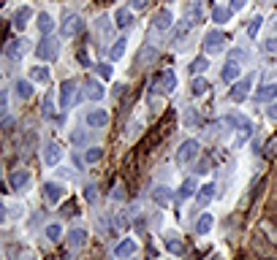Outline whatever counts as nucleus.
Wrapping results in <instances>:
<instances>
[{
	"mask_svg": "<svg viewBox=\"0 0 277 260\" xmlns=\"http://www.w3.org/2000/svg\"><path fill=\"white\" fill-rule=\"evenodd\" d=\"M250 249H253V255L261 257V260H277V244H272L269 239H264V236H261V231L250 239Z\"/></svg>",
	"mask_w": 277,
	"mask_h": 260,
	"instance_id": "1",
	"label": "nucleus"
},
{
	"mask_svg": "<svg viewBox=\"0 0 277 260\" xmlns=\"http://www.w3.org/2000/svg\"><path fill=\"white\" fill-rule=\"evenodd\" d=\"M199 149H201V146H199V141H196V138H188L185 144L179 146V152H177V163H179V165L193 163L196 157H199Z\"/></svg>",
	"mask_w": 277,
	"mask_h": 260,
	"instance_id": "2",
	"label": "nucleus"
},
{
	"mask_svg": "<svg viewBox=\"0 0 277 260\" xmlns=\"http://www.w3.org/2000/svg\"><path fill=\"white\" fill-rule=\"evenodd\" d=\"M84 122L90 125V128L101 130V128H106V125H109V112H106V108H93V112H87Z\"/></svg>",
	"mask_w": 277,
	"mask_h": 260,
	"instance_id": "3",
	"label": "nucleus"
},
{
	"mask_svg": "<svg viewBox=\"0 0 277 260\" xmlns=\"http://www.w3.org/2000/svg\"><path fill=\"white\" fill-rule=\"evenodd\" d=\"M9 184H11V190H25V187L30 184V171L27 168H17V171H11L9 173Z\"/></svg>",
	"mask_w": 277,
	"mask_h": 260,
	"instance_id": "4",
	"label": "nucleus"
},
{
	"mask_svg": "<svg viewBox=\"0 0 277 260\" xmlns=\"http://www.w3.org/2000/svg\"><path fill=\"white\" fill-rule=\"evenodd\" d=\"M163 244H166V249H169V252H174V255H182V252H185V244H182V236H179L177 231H166V236H163Z\"/></svg>",
	"mask_w": 277,
	"mask_h": 260,
	"instance_id": "5",
	"label": "nucleus"
},
{
	"mask_svg": "<svg viewBox=\"0 0 277 260\" xmlns=\"http://www.w3.org/2000/svg\"><path fill=\"white\" fill-rule=\"evenodd\" d=\"M136 249H139V241L133 239V236H128V239H122L120 244H117L114 255L117 257H131V255H136Z\"/></svg>",
	"mask_w": 277,
	"mask_h": 260,
	"instance_id": "6",
	"label": "nucleus"
},
{
	"mask_svg": "<svg viewBox=\"0 0 277 260\" xmlns=\"http://www.w3.org/2000/svg\"><path fill=\"white\" fill-rule=\"evenodd\" d=\"M41 193L46 195V201H49V203H57V201L63 198V195H66V190H63V184H57V182H44Z\"/></svg>",
	"mask_w": 277,
	"mask_h": 260,
	"instance_id": "7",
	"label": "nucleus"
},
{
	"mask_svg": "<svg viewBox=\"0 0 277 260\" xmlns=\"http://www.w3.org/2000/svg\"><path fill=\"white\" fill-rule=\"evenodd\" d=\"M36 54H38L41 60H54V57H57V41H52V38L41 41V46L36 49Z\"/></svg>",
	"mask_w": 277,
	"mask_h": 260,
	"instance_id": "8",
	"label": "nucleus"
},
{
	"mask_svg": "<svg viewBox=\"0 0 277 260\" xmlns=\"http://www.w3.org/2000/svg\"><path fill=\"white\" fill-rule=\"evenodd\" d=\"M250 84H253V76H244L242 82H236V84H234V90H231V98L236 100V103H242V100L248 98V90H250Z\"/></svg>",
	"mask_w": 277,
	"mask_h": 260,
	"instance_id": "9",
	"label": "nucleus"
},
{
	"mask_svg": "<svg viewBox=\"0 0 277 260\" xmlns=\"http://www.w3.org/2000/svg\"><path fill=\"white\" fill-rule=\"evenodd\" d=\"M212 225H215V217H212V214H201L193 222V231H196V236H207L212 231Z\"/></svg>",
	"mask_w": 277,
	"mask_h": 260,
	"instance_id": "10",
	"label": "nucleus"
},
{
	"mask_svg": "<svg viewBox=\"0 0 277 260\" xmlns=\"http://www.w3.org/2000/svg\"><path fill=\"white\" fill-rule=\"evenodd\" d=\"M60 157H63V152H60L57 144H46V146H44V163H46V165H57Z\"/></svg>",
	"mask_w": 277,
	"mask_h": 260,
	"instance_id": "11",
	"label": "nucleus"
},
{
	"mask_svg": "<svg viewBox=\"0 0 277 260\" xmlns=\"http://www.w3.org/2000/svg\"><path fill=\"white\" fill-rule=\"evenodd\" d=\"M223 44H226V38L220 35V33H215V30H212V33L204 38V46H207V52H220V49H223Z\"/></svg>",
	"mask_w": 277,
	"mask_h": 260,
	"instance_id": "12",
	"label": "nucleus"
},
{
	"mask_svg": "<svg viewBox=\"0 0 277 260\" xmlns=\"http://www.w3.org/2000/svg\"><path fill=\"white\" fill-rule=\"evenodd\" d=\"M84 241H87V231H84V228H74V231L68 233V247L71 249H79Z\"/></svg>",
	"mask_w": 277,
	"mask_h": 260,
	"instance_id": "13",
	"label": "nucleus"
},
{
	"mask_svg": "<svg viewBox=\"0 0 277 260\" xmlns=\"http://www.w3.org/2000/svg\"><path fill=\"white\" fill-rule=\"evenodd\" d=\"M14 92H17L19 100H27L33 95V84L27 82V79H17V84H14Z\"/></svg>",
	"mask_w": 277,
	"mask_h": 260,
	"instance_id": "14",
	"label": "nucleus"
},
{
	"mask_svg": "<svg viewBox=\"0 0 277 260\" xmlns=\"http://www.w3.org/2000/svg\"><path fill=\"white\" fill-rule=\"evenodd\" d=\"M212 198H215V184H204L199 190V198H196V206H207Z\"/></svg>",
	"mask_w": 277,
	"mask_h": 260,
	"instance_id": "15",
	"label": "nucleus"
},
{
	"mask_svg": "<svg viewBox=\"0 0 277 260\" xmlns=\"http://www.w3.org/2000/svg\"><path fill=\"white\" fill-rule=\"evenodd\" d=\"M84 95L90 98V100H101V98H104V87L90 79V82H87V87H84Z\"/></svg>",
	"mask_w": 277,
	"mask_h": 260,
	"instance_id": "16",
	"label": "nucleus"
},
{
	"mask_svg": "<svg viewBox=\"0 0 277 260\" xmlns=\"http://www.w3.org/2000/svg\"><path fill=\"white\" fill-rule=\"evenodd\" d=\"M152 198L158 206H169V201H171V190L169 187H155L152 190Z\"/></svg>",
	"mask_w": 277,
	"mask_h": 260,
	"instance_id": "17",
	"label": "nucleus"
},
{
	"mask_svg": "<svg viewBox=\"0 0 277 260\" xmlns=\"http://www.w3.org/2000/svg\"><path fill=\"white\" fill-rule=\"evenodd\" d=\"M74 82H66L63 84V90H60V103H63V108H68L71 106V95H74Z\"/></svg>",
	"mask_w": 277,
	"mask_h": 260,
	"instance_id": "18",
	"label": "nucleus"
},
{
	"mask_svg": "<svg viewBox=\"0 0 277 260\" xmlns=\"http://www.w3.org/2000/svg\"><path fill=\"white\" fill-rule=\"evenodd\" d=\"M27 44H30V41H25V38L14 41V44L9 46V54H14V57H25V54H27Z\"/></svg>",
	"mask_w": 277,
	"mask_h": 260,
	"instance_id": "19",
	"label": "nucleus"
},
{
	"mask_svg": "<svg viewBox=\"0 0 277 260\" xmlns=\"http://www.w3.org/2000/svg\"><path fill=\"white\" fill-rule=\"evenodd\" d=\"M152 22H155V27H158V30H166V27L171 25V11H166V9H163V11H158Z\"/></svg>",
	"mask_w": 277,
	"mask_h": 260,
	"instance_id": "20",
	"label": "nucleus"
},
{
	"mask_svg": "<svg viewBox=\"0 0 277 260\" xmlns=\"http://www.w3.org/2000/svg\"><path fill=\"white\" fill-rule=\"evenodd\" d=\"M272 98H277V84H266L256 92V100H272Z\"/></svg>",
	"mask_w": 277,
	"mask_h": 260,
	"instance_id": "21",
	"label": "nucleus"
},
{
	"mask_svg": "<svg viewBox=\"0 0 277 260\" xmlns=\"http://www.w3.org/2000/svg\"><path fill=\"white\" fill-rule=\"evenodd\" d=\"M44 236H46L49 241H57L60 236H63V225H60V222H49V225L44 228Z\"/></svg>",
	"mask_w": 277,
	"mask_h": 260,
	"instance_id": "22",
	"label": "nucleus"
},
{
	"mask_svg": "<svg viewBox=\"0 0 277 260\" xmlns=\"http://www.w3.org/2000/svg\"><path fill=\"white\" fill-rule=\"evenodd\" d=\"M36 25H38V30H41V33L46 35V33H52V17H49V14H38V17H36Z\"/></svg>",
	"mask_w": 277,
	"mask_h": 260,
	"instance_id": "23",
	"label": "nucleus"
},
{
	"mask_svg": "<svg viewBox=\"0 0 277 260\" xmlns=\"http://www.w3.org/2000/svg\"><path fill=\"white\" fill-rule=\"evenodd\" d=\"M258 231L264 233L272 244H277V225H274V222H261V225H258Z\"/></svg>",
	"mask_w": 277,
	"mask_h": 260,
	"instance_id": "24",
	"label": "nucleus"
},
{
	"mask_svg": "<svg viewBox=\"0 0 277 260\" xmlns=\"http://www.w3.org/2000/svg\"><path fill=\"white\" fill-rule=\"evenodd\" d=\"M193 190H196V179H188V182H185V184H182V187H179V193H177V198H179V201H185V198H191V195H193Z\"/></svg>",
	"mask_w": 277,
	"mask_h": 260,
	"instance_id": "25",
	"label": "nucleus"
},
{
	"mask_svg": "<svg viewBox=\"0 0 277 260\" xmlns=\"http://www.w3.org/2000/svg\"><path fill=\"white\" fill-rule=\"evenodd\" d=\"M101 157H104V149H101V146H90L84 152V163H98Z\"/></svg>",
	"mask_w": 277,
	"mask_h": 260,
	"instance_id": "26",
	"label": "nucleus"
},
{
	"mask_svg": "<svg viewBox=\"0 0 277 260\" xmlns=\"http://www.w3.org/2000/svg\"><path fill=\"white\" fill-rule=\"evenodd\" d=\"M30 14H33V11H30L27 6H25V9H19V11H17V17H14V25H17V27H25V25H27V19H30Z\"/></svg>",
	"mask_w": 277,
	"mask_h": 260,
	"instance_id": "27",
	"label": "nucleus"
},
{
	"mask_svg": "<svg viewBox=\"0 0 277 260\" xmlns=\"http://www.w3.org/2000/svg\"><path fill=\"white\" fill-rule=\"evenodd\" d=\"M163 84H166L163 87L166 92H174V90H177V76H174L171 70H166V73H163Z\"/></svg>",
	"mask_w": 277,
	"mask_h": 260,
	"instance_id": "28",
	"label": "nucleus"
},
{
	"mask_svg": "<svg viewBox=\"0 0 277 260\" xmlns=\"http://www.w3.org/2000/svg\"><path fill=\"white\" fill-rule=\"evenodd\" d=\"M236 76H239V65H236V62H226L223 79H228V82H231V79H236Z\"/></svg>",
	"mask_w": 277,
	"mask_h": 260,
	"instance_id": "29",
	"label": "nucleus"
},
{
	"mask_svg": "<svg viewBox=\"0 0 277 260\" xmlns=\"http://www.w3.org/2000/svg\"><path fill=\"white\" fill-rule=\"evenodd\" d=\"M122 52H125V38H120V41L112 46V52H109V60H120Z\"/></svg>",
	"mask_w": 277,
	"mask_h": 260,
	"instance_id": "30",
	"label": "nucleus"
},
{
	"mask_svg": "<svg viewBox=\"0 0 277 260\" xmlns=\"http://www.w3.org/2000/svg\"><path fill=\"white\" fill-rule=\"evenodd\" d=\"M191 92H193V95H204V92H207V82H204V79H193V82H191Z\"/></svg>",
	"mask_w": 277,
	"mask_h": 260,
	"instance_id": "31",
	"label": "nucleus"
},
{
	"mask_svg": "<svg viewBox=\"0 0 277 260\" xmlns=\"http://www.w3.org/2000/svg\"><path fill=\"white\" fill-rule=\"evenodd\" d=\"M141 128H144V122H141V120H136V122H133V128H128V133H125V138H128V141H133V138H139V133H141Z\"/></svg>",
	"mask_w": 277,
	"mask_h": 260,
	"instance_id": "32",
	"label": "nucleus"
},
{
	"mask_svg": "<svg viewBox=\"0 0 277 260\" xmlns=\"http://www.w3.org/2000/svg\"><path fill=\"white\" fill-rule=\"evenodd\" d=\"M201 70H207V60H204V57L191 62V73H201Z\"/></svg>",
	"mask_w": 277,
	"mask_h": 260,
	"instance_id": "33",
	"label": "nucleus"
},
{
	"mask_svg": "<svg viewBox=\"0 0 277 260\" xmlns=\"http://www.w3.org/2000/svg\"><path fill=\"white\" fill-rule=\"evenodd\" d=\"M212 17H215L218 25H223V22H226L228 17H231V11H228V9H215V14H212Z\"/></svg>",
	"mask_w": 277,
	"mask_h": 260,
	"instance_id": "34",
	"label": "nucleus"
},
{
	"mask_svg": "<svg viewBox=\"0 0 277 260\" xmlns=\"http://www.w3.org/2000/svg\"><path fill=\"white\" fill-rule=\"evenodd\" d=\"M128 19H131V11H128V9H120V11H117V25H122V27L131 25Z\"/></svg>",
	"mask_w": 277,
	"mask_h": 260,
	"instance_id": "35",
	"label": "nucleus"
},
{
	"mask_svg": "<svg viewBox=\"0 0 277 260\" xmlns=\"http://www.w3.org/2000/svg\"><path fill=\"white\" fill-rule=\"evenodd\" d=\"M33 79H38V82H46V79H49V70H46V68H33Z\"/></svg>",
	"mask_w": 277,
	"mask_h": 260,
	"instance_id": "36",
	"label": "nucleus"
},
{
	"mask_svg": "<svg viewBox=\"0 0 277 260\" xmlns=\"http://www.w3.org/2000/svg\"><path fill=\"white\" fill-rule=\"evenodd\" d=\"M207 171H209V160H199V165H196V176H204Z\"/></svg>",
	"mask_w": 277,
	"mask_h": 260,
	"instance_id": "37",
	"label": "nucleus"
},
{
	"mask_svg": "<svg viewBox=\"0 0 277 260\" xmlns=\"http://www.w3.org/2000/svg\"><path fill=\"white\" fill-rule=\"evenodd\" d=\"M98 73L104 76V79H112V65H106V62H101V65H98Z\"/></svg>",
	"mask_w": 277,
	"mask_h": 260,
	"instance_id": "38",
	"label": "nucleus"
},
{
	"mask_svg": "<svg viewBox=\"0 0 277 260\" xmlns=\"http://www.w3.org/2000/svg\"><path fill=\"white\" fill-rule=\"evenodd\" d=\"M261 22H264V19H261V17H256V19H253V25L248 27V35H256V33H258V27H261Z\"/></svg>",
	"mask_w": 277,
	"mask_h": 260,
	"instance_id": "39",
	"label": "nucleus"
},
{
	"mask_svg": "<svg viewBox=\"0 0 277 260\" xmlns=\"http://www.w3.org/2000/svg\"><path fill=\"white\" fill-rule=\"evenodd\" d=\"M248 6V0H231V11H242Z\"/></svg>",
	"mask_w": 277,
	"mask_h": 260,
	"instance_id": "40",
	"label": "nucleus"
},
{
	"mask_svg": "<svg viewBox=\"0 0 277 260\" xmlns=\"http://www.w3.org/2000/svg\"><path fill=\"white\" fill-rule=\"evenodd\" d=\"M264 49L266 52H277V38H269V41L264 44Z\"/></svg>",
	"mask_w": 277,
	"mask_h": 260,
	"instance_id": "41",
	"label": "nucleus"
},
{
	"mask_svg": "<svg viewBox=\"0 0 277 260\" xmlns=\"http://www.w3.org/2000/svg\"><path fill=\"white\" fill-rule=\"evenodd\" d=\"M84 195H87V201H96V187H84Z\"/></svg>",
	"mask_w": 277,
	"mask_h": 260,
	"instance_id": "42",
	"label": "nucleus"
},
{
	"mask_svg": "<svg viewBox=\"0 0 277 260\" xmlns=\"http://www.w3.org/2000/svg\"><path fill=\"white\" fill-rule=\"evenodd\" d=\"M269 117H272V120H277V103L269 106Z\"/></svg>",
	"mask_w": 277,
	"mask_h": 260,
	"instance_id": "43",
	"label": "nucleus"
},
{
	"mask_svg": "<svg viewBox=\"0 0 277 260\" xmlns=\"http://www.w3.org/2000/svg\"><path fill=\"white\" fill-rule=\"evenodd\" d=\"M144 3H147V0H133V9H141Z\"/></svg>",
	"mask_w": 277,
	"mask_h": 260,
	"instance_id": "44",
	"label": "nucleus"
},
{
	"mask_svg": "<svg viewBox=\"0 0 277 260\" xmlns=\"http://www.w3.org/2000/svg\"><path fill=\"white\" fill-rule=\"evenodd\" d=\"M272 209L277 211V195H274V198H272Z\"/></svg>",
	"mask_w": 277,
	"mask_h": 260,
	"instance_id": "45",
	"label": "nucleus"
}]
</instances>
